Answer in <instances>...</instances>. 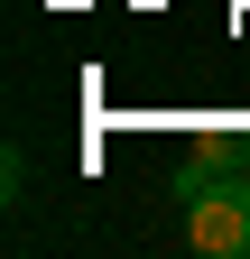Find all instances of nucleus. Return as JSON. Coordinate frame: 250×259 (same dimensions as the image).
<instances>
[{"label": "nucleus", "mask_w": 250, "mask_h": 259, "mask_svg": "<svg viewBox=\"0 0 250 259\" xmlns=\"http://www.w3.org/2000/svg\"><path fill=\"white\" fill-rule=\"evenodd\" d=\"M185 241H195L204 259H250V185L195 176L185 185Z\"/></svg>", "instance_id": "1"}]
</instances>
